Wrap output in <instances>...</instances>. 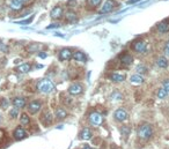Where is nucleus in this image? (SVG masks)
Returning a JSON list of instances; mask_svg holds the SVG:
<instances>
[{"mask_svg":"<svg viewBox=\"0 0 169 149\" xmlns=\"http://www.w3.org/2000/svg\"><path fill=\"white\" fill-rule=\"evenodd\" d=\"M132 61H133V58H132V56H130V54H125V56H123L120 58V63L123 65H125V66L131 65Z\"/></svg>","mask_w":169,"mask_h":149,"instance_id":"22","label":"nucleus"},{"mask_svg":"<svg viewBox=\"0 0 169 149\" xmlns=\"http://www.w3.org/2000/svg\"><path fill=\"white\" fill-rule=\"evenodd\" d=\"M72 58H74L77 61H81V63H85V61L87 60L86 54H85L83 52H81V51H77V52H74Z\"/></svg>","mask_w":169,"mask_h":149,"instance_id":"18","label":"nucleus"},{"mask_svg":"<svg viewBox=\"0 0 169 149\" xmlns=\"http://www.w3.org/2000/svg\"><path fill=\"white\" fill-rule=\"evenodd\" d=\"M54 113H56V117H57L58 119H64V118H66V116H67V112H66V110L64 109H57Z\"/></svg>","mask_w":169,"mask_h":149,"instance_id":"24","label":"nucleus"},{"mask_svg":"<svg viewBox=\"0 0 169 149\" xmlns=\"http://www.w3.org/2000/svg\"><path fill=\"white\" fill-rule=\"evenodd\" d=\"M120 133L123 134L124 137H128L129 134L131 133V129L129 128L128 126H123V127H120Z\"/></svg>","mask_w":169,"mask_h":149,"instance_id":"28","label":"nucleus"},{"mask_svg":"<svg viewBox=\"0 0 169 149\" xmlns=\"http://www.w3.org/2000/svg\"><path fill=\"white\" fill-rule=\"evenodd\" d=\"M157 31L161 32V34L168 32L169 31V22H167V21H161L160 23H157Z\"/></svg>","mask_w":169,"mask_h":149,"instance_id":"14","label":"nucleus"},{"mask_svg":"<svg viewBox=\"0 0 169 149\" xmlns=\"http://www.w3.org/2000/svg\"><path fill=\"white\" fill-rule=\"evenodd\" d=\"M0 50H2L5 52H7V48H6V45L4 44H0Z\"/></svg>","mask_w":169,"mask_h":149,"instance_id":"37","label":"nucleus"},{"mask_svg":"<svg viewBox=\"0 0 169 149\" xmlns=\"http://www.w3.org/2000/svg\"><path fill=\"white\" fill-rule=\"evenodd\" d=\"M41 120L43 121L44 126H50L51 124H52V121H54V117H52V113L50 112L49 110H46L45 112L43 113V116H42Z\"/></svg>","mask_w":169,"mask_h":149,"instance_id":"6","label":"nucleus"},{"mask_svg":"<svg viewBox=\"0 0 169 149\" xmlns=\"http://www.w3.org/2000/svg\"><path fill=\"white\" fill-rule=\"evenodd\" d=\"M66 17H67L70 21H72V22L77 21V17H75V15L73 14V13H68V14H66Z\"/></svg>","mask_w":169,"mask_h":149,"instance_id":"34","label":"nucleus"},{"mask_svg":"<svg viewBox=\"0 0 169 149\" xmlns=\"http://www.w3.org/2000/svg\"><path fill=\"white\" fill-rule=\"evenodd\" d=\"M46 56H48V54H46L45 52H38V57H40V58H42V59L46 58Z\"/></svg>","mask_w":169,"mask_h":149,"instance_id":"36","label":"nucleus"},{"mask_svg":"<svg viewBox=\"0 0 169 149\" xmlns=\"http://www.w3.org/2000/svg\"><path fill=\"white\" fill-rule=\"evenodd\" d=\"M157 67H160V68H167L168 67V60L166 59L165 57H160V58H157Z\"/></svg>","mask_w":169,"mask_h":149,"instance_id":"21","label":"nucleus"},{"mask_svg":"<svg viewBox=\"0 0 169 149\" xmlns=\"http://www.w3.org/2000/svg\"><path fill=\"white\" fill-rule=\"evenodd\" d=\"M162 86H163V89H165L166 91H167V93H169V80H165V81H163Z\"/></svg>","mask_w":169,"mask_h":149,"instance_id":"35","label":"nucleus"},{"mask_svg":"<svg viewBox=\"0 0 169 149\" xmlns=\"http://www.w3.org/2000/svg\"><path fill=\"white\" fill-rule=\"evenodd\" d=\"M0 120H1V116H0Z\"/></svg>","mask_w":169,"mask_h":149,"instance_id":"43","label":"nucleus"},{"mask_svg":"<svg viewBox=\"0 0 169 149\" xmlns=\"http://www.w3.org/2000/svg\"><path fill=\"white\" fill-rule=\"evenodd\" d=\"M37 88L42 94H50L54 89V85L49 79H43L37 83Z\"/></svg>","mask_w":169,"mask_h":149,"instance_id":"2","label":"nucleus"},{"mask_svg":"<svg viewBox=\"0 0 169 149\" xmlns=\"http://www.w3.org/2000/svg\"><path fill=\"white\" fill-rule=\"evenodd\" d=\"M14 137L16 140H23L25 137H27V132L22 126H17L15 131H14Z\"/></svg>","mask_w":169,"mask_h":149,"instance_id":"7","label":"nucleus"},{"mask_svg":"<svg viewBox=\"0 0 169 149\" xmlns=\"http://www.w3.org/2000/svg\"><path fill=\"white\" fill-rule=\"evenodd\" d=\"M80 139H82V140H89L92 139V132L89 128H83L81 131V133H80Z\"/></svg>","mask_w":169,"mask_h":149,"instance_id":"20","label":"nucleus"},{"mask_svg":"<svg viewBox=\"0 0 169 149\" xmlns=\"http://www.w3.org/2000/svg\"><path fill=\"white\" fill-rule=\"evenodd\" d=\"M42 108V102L38 101V100H35V101L30 102L28 105V111L30 114H36L37 112H40V110Z\"/></svg>","mask_w":169,"mask_h":149,"instance_id":"3","label":"nucleus"},{"mask_svg":"<svg viewBox=\"0 0 169 149\" xmlns=\"http://www.w3.org/2000/svg\"><path fill=\"white\" fill-rule=\"evenodd\" d=\"M13 105H14L15 108H17L19 110L23 109L26 106V101L23 98H21V97H16V98L13 100Z\"/></svg>","mask_w":169,"mask_h":149,"instance_id":"17","label":"nucleus"},{"mask_svg":"<svg viewBox=\"0 0 169 149\" xmlns=\"http://www.w3.org/2000/svg\"><path fill=\"white\" fill-rule=\"evenodd\" d=\"M115 6H116V1H115V0H107V1L104 2L102 9H101V13H103V14H104V13L111 12Z\"/></svg>","mask_w":169,"mask_h":149,"instance_id":"11","label":"nucleus"},{"mask_svg":"<svg viewBox=\"0 0 169 149\" xmlns=\"http://www.w3.org/2000/svg\"><path fill=\"white\" fill-rule=\"evenodd\" d=\"M167 95H168V93H167V91H166V90H165L163 88H162V89H159V90L157 91V96L159 97V98H165V97L167 96Z\"/></svg>","mask_w":169,"mask_h":149,"instance_id":"27","label":"nucleus"},{"mask_svg":"<svg viewBox=\"0 0 169 149\" xmlns=\"http://www.w3.org/2000/svg\"><path fill=\"white\" fill-rule=\"evenodd\" d=\"M166 53H167V54H169V42L166 44Z\"/></svg>","mask_w":169,"mask_h":149,"instance_id":"38","label":"nucleus"},{"mask_svg":"<svg viewBox=\"0 0 169 149\" xmlns=\"http://www.w3.org/2000/svg\"><path fill=\"white\" fill-rule=\"evenodd\" d=\"M130 82H131L132 85H141V83H144V77H141V74H134V75H132L130 77Z\"/></svg>","mask_w":169,"mask_h":149,"instance_id":"16","label":"nucleus"},{"mask_svg":"<svg viewBox=\"0 0 169 149\" xmlns=\"http://www.w3.org/2000/svg\"><path fill=\"white\" fill-rule=\"evenodd\" d=\"M102 2V0H88V4L91 5L92 7H97Z\"/></svg>","mask_w":169,"mask_h":149,"instance_id":"30","label":"nucleus"},{"mask_svg":"<svg viewBox=\"0 0 169 149\" xmlns=\"http://www.w3.org/2000/svg\"><path fill=\"white\" fill-rule=\"evenodd\" d=\"M89 123H91L93 126H100L102 123H103V118L102 116L97 112H92L89 114Z\"/></svg>","mask_w":169,"mask_h":149,"instance_id":"4","label":"nucleus"},{"mask_svg":"<svg viewBox=\"0 0 169 149\" xmlns=\"http://www.w3.org/2000/svg\"><path fill=\"white\" fill-rule=\"evenodd\" d=\"M137 134H138L139 139L144 140V141H147L153 135V127L149 124H143V125H140L138 127Z\"/></svg>","mask_w":169,"mask_h":149,"instance_id":"1","label":"nucleus"},{"mask_svg":"<svg viewBox=\"0 0 169 149\" xmlns=\"http://www.w3.org/2000/svg\"><path fill=\"white\" fill-rule=\"evenodd\" d=\"M40 48H41V45L34 43V44H30L28 46V51L29 52H38V51H40Z\"/></svg>","mask_w":169,"mask_h":149,"instance_id":"26","label":"nucleus"},{"mask_svg":"<svg viewBox=\"0 0 169 149\" xmlns=\"http://www.w3.org/2000/svg\"><path fill=\"white\" fill-rule=\"evenodd\" d=\"M137 72H138V74H144V73H146V67L144 65H138L137 66Z\"/></svg>","mask_w":169,"mask_h":149,"instance_id":"32","label":"nucleus"},{"mask_svg":"<svg viewBox=\"0 0 169 149\" xmlns=\"http://www.w3.org/2000/svg\"><path fill=\"white\" fill-rule=\"evenodd\" d=\"M20 123L21 125H29V123H30V118H29V116L27 114V113H22L20 117Z\"/></svg>","mask_w":169,"mask_h":149,"instance_id":"23","label":"nucleus"},{"mask_svg":"<svg viewBox=\"0 0 169 149\" xmlns=\"http://www.w3.org/2000/svg\"><path fill=\"white\" fill-rule=\"evenodd\" d=\"M110 79L114 82H123L126 79V75L124 73H112L111 75H110Z\"/></svg>","mask_w":169,"mask_h":149,"instance_id":"15","label":"nucleus"},{"mask_svg":"<svg viewBox=\"0 0 169 149\" xmlns=\"http://www.w3.org/2000/svg\"><path fill=\"white\" fill-rule=\"evenodd\" d=\"M8 6L12 8L13 11H21L23 7V2H21L20 0H8Z\"/></svg>","mask_w":169,"mask_h":149,"instance_id":"13","label":"nucleus"},{"mask_svg":"<svg viewBox=\"0 0 169 149\" xmlns=\"http://www.w3.org/2000/svg\"><path fill=\"white\" fill-rule=\"evenodd\" d=\"M1 101L2 102L0 103V108H1V109H7V106H8V102H7V100L2 98Z\"/></svg>","mask_w":169,"mask_h":149,"instance_id":"33","label":"nucleus"},{"mask_svg":"<svg viewBox=\"0 0 169 149\" xmlns=\"http://www.w3.org/2000/svg\"><path fill=\"white\" fill-rule=\"evenodd\" d=\"M126 118H128V112L124 109L120 108L115 111V119L117 121H124L126 120Z\"/></svg>","mask_w":169,"mask_h":149,"instance_id":"8","label":"nucleus"},{"mask_svg":"<svg viewBox=\"0 0 169 149\" xmlns=\"http://www.w3.org/2000/svg\"><path fill=\"white\" fill-rule=\"evenodd\" d=\"M138 1H140V0H130V1H129V4H136V2H138Z\"/></svg>","mask_w":169,"mask_h":149,"instance_id":"40","label":"nucleus"},{"mask_svg":"<svg viewBox=\"0 0 169 149\" xmlns=\"http://www.w3.org/2000/svg\"><path fill=\"white\" fill-rule=\"evenodd\" d=\"M82 91H83V87L80 83H73L68 88V94L72 95V96H79L80 94H82Z\"/></svg>","mask_w":169,"mask_h":149,"instance_id":"5","label":"nucleus"},{"mask_svg":"<svg viewBox=\"0 0 169 149\" xmlns=\"http://www.w3.org/2000/svg\"><path fill=\"white\" fill-rule=\"evenodd\" d=\"M34 17H35V15H31L29 19H26V20H23V21H19V22H16V23H19V24H29V23H31V21H33Z\"/></svg>","mask_w":169,"mask_h":149,"instance_id":"31","label":"nucleus"},{"mask_svg":"<svg viewBox=\"0 0 169 149\" xmlns=\"http://www.w3.org/2000/svg\"><path fill=\"white\" fill-rule=\"evenodd\" d=\"M30 68H31L30 64H27V63H25V64H21L20 66H17V67H16V71H17L19 73L26 74V73H28L29 71H30Z\"/></svg>","mask_w":169,"mask_h":149,"instance_id":"19","label":"nucleus"},{"mask_svg":"<svg viewBox=\"0 0 169 149\" xmlns=\"http://www.w3.org/2000/svg\"><path fill=\"white\" fill-rule=\"evenodd\" d=\"M58 27V24H51V26H49L48 27V29H52V28H57Z\"/></svg>","mask_w":169,"mask_h":149,"instance_id":"39","label":"nucleus"},{"mask_svg":"<svg viewBox=\"0 0 169 149\" xmlns=\"http://www.w3.org/2000/svg\"><path fill=\"white\" fill-rule=\"evenodd\" d=\"M122 98H123V96H122V95H120L118 91H115V93H112L111 100H112V102H114V103H118V102H120Z\"/></svg>","mask_w":169,"mask_h":149,"instance_id":"25","label":"nucleus"},{"mask_svg":"<svg viewBox=\"0 0 169 149\" xmlns=\"http://www.w3.org/2000/svg\"><path fill=\"white\" fill-rule=\"evenodd\" d=\"M146 49H147V45L144 40H138L133 44V50L138 53H144L146 51Z\"/></svg>","mask_w":169,"mask_h":149,"instance_id":"9","label":"nucleus"},{"mask_svg":"<svg viewBox=\"0 0 169 149\" xmlns=\"http://www.w3.org/2000/svg\"><path fill=\"white\" fill-rule=\"evenodd\" d=\"M17 114H19V109L14 106V109H12L9 111V117L13 118V119H15V118L17 117Z\"/></svg>","mask_w":169,"mask_h":149,"instance_id":"29","label":"nucleus"},{"mask_svg":"<svg viewBox=\"0 0 169 149\" xmlns=\"http://www.w3.org/2000/svg\"><path fill=\"white\" fill-rule=\"evenodd\" d=\"M21 2H27V1H28V0H20Z\"/></svg>","mask_w":169,"mask_h":149,"instance_id":"42","label":"nucleus"},{"mask_svg":"<svg viewBox=\"0 0 169 149\" xmlns=\"http://www.w3.org/2000/svg\"><path fill=\"white\" fill-rule=\"evenodd\" d=\"M63 14H64V12H63V8L59 7V6L52 8V11L50 12V16H51L54 20H59V19H62Z\"/></svg>","mask_w":169,"mask_h":149,"instance_id":"10","label":"nucleus"},{"mask_svg":"<svg viewBox=\"0 0 169 149\" xmlns=\"http://www.w3.org/2000/svg\"><path fill=\"white\" fill-rule=\"evenodd\" d=\"M72 57H73V54H72L70 49H62L60 52H59V58L62 60H70Z\"/></svg>","mask_w":169,"mask_h":149,"instance_id":"12","label":"nucleus"},{"mask_svg":"<svg viewBox=\"0 0 169 149\" xmlns=\"http://www.w3.org/2000/svg\"><path fill=\"white\" fill-rule=\"evenodd\" d=\"M82 149H91V148H89V147H88V146H85V147H83Z\"/></svg>","mask_w":169,"mask_h":149,"instance_id":"41","label":"nucleus"}]
</instances>
